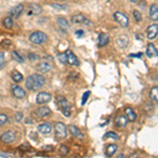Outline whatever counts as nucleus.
<instances>
[{"label": "nucleus", "mask_w": 158, "mask_h": 158, "mask_svg": "<svg viewBox=\"0 0 158 158\" xmlns=\"http://www.w3.org/2000/svg\"><path fill=\"white\" fill-rule=\"evenodd\" d=\"M45 85L44 76L40 74H33L25 79V88L30 91H38Z\"/></svg>", "instance_id": "1"}, {"label": "nucleus", "mask_w": 158, "mask_h": 158, "mask_svg": "<svg viewBox=\"0 0 158 158\" xmlns=\"http://www.w3.org/2000/svg\"><path fill=\"white\" fill-rule=\"evenodd\" d=\"M56 101H57V104L59 106L60 111L63 113V115L65 117H70L71 115V110H72V106H71V103L65 99L63 96H58L56 98Z\"/></svg>", "instance_id": "2"}, {"label": "nucleus", "mask_w": 158, "mask_h": 158, "mask_svg": "<svg viewBox=\"0 0 158 158\" xmlns=\"http://www.w3.org/2000/svg\"><path fill=\"white\" fill-rule=\"evenodd\" d=\"M29 39L34 44H43L48 41V35L43 32H40V31H36L30 35Z\"/></svg>", "instance_id": "3"}, {"label": "nucleus", "mask_w": 158, "mask_h": 158, "mask_svg": "<svg viewBox=\"0 0 158 158\" xmlns=\"http://www.w3.org/2000/svg\"><path fill=\"white\" fill-rule=\"evenodd\" d=\"M54 130H55V136L57 139L62 140L67 137L68 128L65 127V124L63 123V122H56Z\"/></svg>", "instance_id": "4"}, {"label": "nucleus", "mask_w": 158, "mask_h": 158, "mask_svg": "<svg viewBox=\"0 0 158 158\" xmlns=\"http://www.w3.org/2000/svg\"><path fill=\"white\" fill-rule=\"evenodd\" d=\"M114 20L120 25L121 27H127L129 25V17L121 12H115L113 14Z\"/></svg>", "instance_id": "5"}, {"label": "nucleus", "mask_w": 158, "mask_h": 158, "mask_svg": "<svg viewBox=\"0 0 158 158\" xmlns=\"http://www.w3.org/2000/svg\"><path fill=\"white\" fill-rule=\"evenodd\" d=\"M34 114L37 118L44 119V118H48L49 116H51V114H52V110H51L50 108H48V106H39L37 110H35Z\"/></svg>", "instance_id": "6"}, {"label": "nucleus", "mask_w": 158, "mask_h": 158, "mask_svg": "<svg viewBox=\"0 0 158 158\" xmlns=\"http://www.w3.org/2000/svg\"><path fill=\"white\" fill-rule=\"evenodd\" d=\"M71 21H72L73 23H75V24H80V23H82V24H85V25H88V27H90V25L92 24V21H91V20H89L83 14L74 15L72 18H71Z\"/></svg>", "instance_id": "7"}, {"label": "nucleus", "mask_w": 158, "mask_h": 158, "mask_svg": "<svg viewBox=\"0 0 158 158\" xmlns=\"http://www.w3.org/2000/svg\"><path fill=\"white\" fill-rule=\"evenodd\" d=\"M52 99V96H51L50 93H47V92H40L36 97V102L37 104H47L49 103Z\"/></svg>", "instance_id": "8"}, {"label": "nucleus", "mask_w": 158, "mask_h": 158, "mask_svg": "<svg viewBox=\"0 0 158 158\" xmlns=\"http://www.w3.org/2000/svg\"><path fill=\"white\" fill-rule=\"evenodd\" d=\"M15 139H16V136H15V133L13 131H6V132H4L1 136H0V140H1V142L6 143V144L14 142Z\"/></svg>", "instance_id": "9"}, {"label": "nucleus", "mask_w": 158, "mask_h": 158, "mask_svg": "<svg viewBox=\"0 0 158 158\" xmlns=\"http://www.w3.org/2000/svg\"><path fill=\"white\" fill-rule=\"evenodd\" d=\"M12 90V94L15 98L17 99H23L25 96H27V93L22 88H20L19 85H12L11 88Z\"/></svg>", "instance_id": "10"}, {"label": "nucleus", "mask_w": 158, "mask_h": 158, "mask_svg": "<svg viewBox=\"0 0 158 158\" xmlns=\"http://www.w3.org/2000/svg\"><path fill=\"white\" fill-rule=\"evenodd\" d=\"M24 11V6L23 4H18V6H15L13 9H11L10 11V16L13 17V18L17 19L21 16V14Z\"/></svg>", "instance_id": "11"}, {"label": "nucleus", "mask_w": 158, "mask_h": 158, "mask_svg": "<svg viewBox=\"0 0 158 158\" xmlns=\"http://www.w3.org/2000/svg\"><path fill=\"white\" fill-rule=\"evenodd\" d=\"M36 70L39 73H49L52 70V64L48 61H41L36 65Z\"/></svg>", "instance_id": "12"}, {"label": "nucleus", "mask_w": 158, "mask_h": 158, "mask_svg": "<svg viewBox=\"0 0 158 158\" xmlns=\"http://www.w3.org/2000/svg\"><path fill=\"white\" fill-rule=\"evenodd\" d=\"M158 35V24H152L147 27V37L150 40H153Z\"/></svg>", "instance_id": "13"}, {"label": "nucleus", "mask_w": 158, "mask_h": 158, "mask_svg": "<svg viewBox=\"0 0 158 158\" xmlns=\"http://www.w3.org/2000/svg\"><path fill=\"white\" fill-rule=\"evenodd\" d=\"M116 44L119 49H126L129 45V37L126 35H121L116 39Z\"/></svg>", "instance_id": "14"}, {"label": "nucleus", "mask_w": 158, "mask_h": 158, "mask_svg": "<svg viewBox=\"0 0 158 158\" xmlns=\"http://www.w3.org/2000/svg\"><path fill=\"white\" fill-rule=\"evenodd\" d=\"M68 130H69V132H70L72 136L76 137V138H78V139H82V138H83V134H82V132H81L80 130H79L76 126H73V124H70V126L68 127Z\"/></svg>", "instance_id": "15"}, {"label": "nucleus", "mask_w": 158, "mask_h": 158, "mask_svg": "<svg viewBox=\"0 0 158 158\" xmlns=\"http://www.w3.org/2000/svg\"><path fill=\"white\" fill-rule=\"evenodd\" d=\"M146 55L149 58H154V57H156V56H158V50L156 49V47H155L153 43H149V44L147 45Z\"/></svg>", "instance_id": "16"}, {"label": "nucleus", "mask_w": 158, "mask_h": 158, "mask_svg": "<svg viewBox=\"0 0 158 158\" xmlns=\"http://www.w3.org/2000/svg\"><path fill=\"white\" fill-rule=\"evenodd\" d=\"M67 55H68V63L70 65H79V60L77 58V56H76L74 53L72 52L71 50H68L67 51Z\"/></svg>", "instance_id": "17"}, {"label": "nucleus", "mask_w": 158, "mask_h": 158, "mask_svg": "<svg viewBox=\"0 0 158 158\" xmlns=\"http://www.w3.org/2000/svg\"><path fill=\"white\" fill-rule=\"evenodd\" d=\"M110 42V36L106 33H100L98 36V47L99 48H103L106 44H109Z\"/></svg>", "instance_id": "18"}, {"label": "nucleus", "mask_w": 158, "mask_h": 158, "mask_svg": "<svg viewBox=\"0 0 158 158\" xmlns=\"http://www.w3.org/2000/svg\"><path fill=\"white\" fill-rule=\"evenodd\" d=\"M38 131H39V133L43 135H49L52 132V126L49 122H44V123H41L38 126Z\"/></svg>", "instance_id": "19"}, {"label": "nucleus", "mask_w": 158, "mask_h": 158, "mask_svg": "<svg viewBox=\"0 0 158 158\" xmlns=\"http://www.w3.org/2000/svg\"><path fill=\"white\" fill-rule=\"evenodd\" d=\"M128 122H129V120L126 115H119V116H117L115 119V124L118 127V128H121V129L126 128Z\"/></svg>", "instance_id": "20"}, {"label": "nucleus", "mask_w": 158, "mask_h": 158, "mask_svg": "<svg viewBox=\"0 0 158 158\" xmlns=\"http://www.w3.org/2000/svg\"><path fill=\"white\" fill-rule=\"evenodd\" d=\"M117 150H118V146L115 143H111L106 148L104 154H106V156H108V157H112V156H114V154L117 152Z\"/></svg>", "instance_id": "21"}, {"label": "nucleus", "mask_w": 158, "mask_h": 158, "mask_svg": "<svg viewBox=\"0 0 158 158\" xmlns=\"http://www.w3.org/2000/svg\"><path fill=\"white\" fill-rule=\"evenodd\" d=\"M57 24H58V27L62 31H64V32H68L69 29H70V24H69L68 20L65 18H63V17H58Z\"/></svg>", "instance_id": "22"}, {"label": "nucleus", "mask_w": 158, "mask_h": 158, "mask_svg": "<svg viewBox=\"0 0 158 158\" xmlns=\"http://www.w3.org/2000/svg\"><path fill=\"white\" fill-rule=\"evenodd\" d=\"M149 17L153 21H157L158 20V6L156 4H152V6H150Z\"/></svg>", "instance_id": "23"}, {"label": "nucleus", "mask_w": 158, "mask_h": 158, "mask_svg": "<svg viewBox=\"0 0 158 158\" xmlns=\"http://www.w3.org/2000/svg\"><path fill=\"white\" fill-rule=\"evenodd\" d=\"M41 12H42V9L38 6V4L32 3V4H30V6H29V12H27V15H39Z\"/></svg>", "instance_id": "24"}, {"label": "nucleus", "mask_w": 158, "mask_h": 158, "mask_svg": "<svg viewBox=\"0 0 158 158\" xmlns=\"http://www.w3.org/2000/svg\"><path fill=\"white\" fill-rule=\"evenodd\" d=\"M124 114H126L127 118H128L129 121L133 122L136 120V113L134 112V110L132 108H130V106H128V108H126V110H124Z\"/></svg>", "instance_id": "25"}, {"label": "nucleus", "mask_w": 158, "mask_h": 158, "mask_svg": "<svg viewBox=\"0 0 158 158\" xmlns=\"http://www.w3.org/2000/svg\"><path fill=\"white\" fill-rule=\"evenodd\" d=\"M150 98L156 104H158V86H153L151 89V91H150Z\"/></svg>", "instance_id": "26"}, {"label": "nucleus", "mask_w": 158, "mask_h": 158, "mask_svg": "<svg viewBox=\"0 0 158 158\" xmlns=\"http://www.w3.org/2000/svg\"><path fill=\"white\" fill-rule=\"evenodd\" d=\"M11 77L15 82H22V80H23V76H22V74L20 72H18V71H16V70H14L12 72Z\"/></svg>", "instance_id": "27"}, {"label": "nucleus", "mask_w": 158, "mask_h": 158, "mask_svg": "<svg viewBox=\"0 0 158 158\" xmlns=\"http://www.w3.org/2000/svg\"><path fill=\"white\" fill-rule=\"evenodd\" d=\"M57 59L60 61V63L62 64H65L68 63V55H67V52H63V53H59L57 55Z\"/></svg>", "instance_id": "28"}, {"label": "nucleus", "mask_w": 158, "mask_h": 158, "mask_svg": "<svg viewBox=\"0 0 158 158\" xmlns=\"http://www.w3.org/2000/svg\"><path fill=\"white\" fill-rule=\"evenodd\" d=\"M12 56H13V58H14V59L16 60L17 62H19V63H22L24 61L23 56H21L18 52H16V51H13V52H12Z\"/></svg>", "instance_id": "29"}, {"label": "nucleus", "mask_w": 158, "mask_h": 158, "mask_svg": "<svg viewBox=\"0 0 158 158\" xmlns=\"http://www.w3.org/2000/svg\"><path fill=\"white\" fill-rule=\"evenodd\" d=\"M58 153H59V155L61 156H65V155H68L69 153H70V149L64 146V144H62V146H60V148L58 149Z\"/></svg>", "instance_id": "30"}, {"label": "nucleus", "mask_w": 158, "mask_h": 158, "mask_svg": "<svg viewBox=\"0 0 158 158\" xmlns=\"http://www.w3.org/2000/svg\"><path fill=\"white\" fill-rule=\"evenodd\" d=\"M3 25L4 27H6V29H12L13 27V19L12 17H6V18L3 19Z\"/></svg>", "instance_id": "31"}, {"label": "nucleus", "mask_w": 158, "mask_h": 158, "mask_svg": "<svg viewBox=\"0 0 158 158\" xmlns=\"http://www.w3.org/2000/svg\"><path fill=\"white\" fill-rule=\"evenodd\" d=\"M103 138L106 139V138H112V139H114V140H118L119 139V136L117 135L115 132H108V133H106L103 135Z\"/></svg>", "instance_id": "32"}, {"label": "nucleus", "mask_w": 158, "mask_h": 158, "mask_svg": "<svg viewBox=\"0 0 158 158\" xmlns=\"http://www.w3.org/2000/svg\"><path fill=\"white\" fill-rule=\"evenodd\" d=\"M133 17H134V19L136 20L137 22H140L142 20L141 13H140L139 11H137V10H134V11H133Z\"/></svg>", "instance_id": "33"}, {"label": "nucleus", "mask_w": 158, "mask_h": 158, "mask_svg": "<svg viewBox=\"0 0 158 158\" xmlns=\"http://www.w3.org/2000/svg\"><path fill=\"white\" fill-rule=\"evenodd\" d=\"M90 95H91V92L90 91L85 92V94L82 95V99H81V106H85V102L88 101L89 97H90Z\"/></svg>", "instance_id": "34"}, {"label": "nucleus", "mask_w": 158, "mask_h": 158, "mask_svg": "<svg viewBox=\"0 0 158 158\" xmlns=\"http://www.w3.org/2000/svg\"><path fill=\"white\" fill-rule=\"evenodd\" d=\"M4 64H6V57H4V53L0 52V70L4 67Z\"/></svg>", "instance_id": "35"}, {"label": "nucleus", "mask_w": 158, "mask_h": 158, "mask_svg": "<svg viewBox=\"0 0 158 158\" xmlns=\"http://www.w3.org/2000/svg\"><path fill=\"white\" fill-rule=\"evenodd\" d=\"M6 122H7V116L6 114H0V127L6 124Z\"/></svg>", "instance_id": "36"}, {"label": "nucleus", "mask_w": 158, "mask_h": 158, "mask_svg": "<svg viewBox=\"0 0 158 158\" xmlns=\"http://www.w3.org/2000/svg\"><path fill=\"white\" fill-rule=\"evenodd\" d=\"M22 117H23V114H22L21 112H17V113L15 114V121L19 122L22 119Z\"/></svg>", "instance_id": "37"}, {"label": "nucleus", "mask_w": 158, "mask_h": 158, "mask_svg": "<svg viewBox=\"0 0 158 158\" xmlns=\"http://www.w3.org/2000/svg\"><path fill=\"white\" fill-rule=\"evenodd\" d=\"M11 40H9V39H4L3 40V41H2L1 42V45H2V47H3V48H6L7 47V45H10V44H11Z\"/></svg>", "instance_id": "38"}, {"label": "nucleus", "mask_w": 158, "mask_h": 158, "mask_svg": "<svg viewBox=\"0 0 158 158\" xmlns=\"http://www.w3.org/2000/svg\"><path fill=\"white\" fill-rule=\"evenodd\" d=\"M83 34H85V33H83V31H82V30H77V31L75 32V35H76L77 37H79V38L82 37V36H83Z\"/></svg>", "instance_id": "39"}, {"label": "nucleus", "mask_w": 158, "mask_h": 158, "mask_svg": "<svg viewBox=\"0 0 158 158\" xmlns=\"http://www.w3.org/2000/svg\"><path fill=\"white\" fill-rule=\"evenodd\" d=\"M71 78H74V79L78 78V74L76 72H71L70 76H69V79H71Z\"/></svg>", "instance_id": "40"}, {"label": "nucleus", "mask_w": 158, "mask_h": 158, "mask_svg": "<svg viewBox=\"0 0 158 158\" xmlns=\"http://www.w3.org/2000/svg\"><path fill=\"white\" fill-rule=\"evenodd\" d=\"M142 56V53H137V54H131L130 55V57L132 58H140Z\"/></svg>", "instance_id": "41"}, {"label": "nucleus", "mask_w": 158, "mask_h": 158, "mask_svg": "<svg viewBox=\"0 0 158 158\" xmlns=\"http://www.w3.org/2000/svg\"><path fill=\"white\" fill-rule=\"evenodd\" d=\"M53 7H55V9H58V10H64L67 6H60L59 4H52Z\"/></svg>", "instance_id": "42"}, {"label": "nucleus", "mask_w": 158, "mask_h": 158, "mask_svg": "<svg viewBox=\"0 0 158 158\" xmlns=\"http://www.w3.org/2000/svg\"><path fill=\"white\" fill-rule=\"evenodd\" d=\"M130 1H132V2H136L137 0H130Z\"/></svg>", "instance_id": "43"}]
</instances>
